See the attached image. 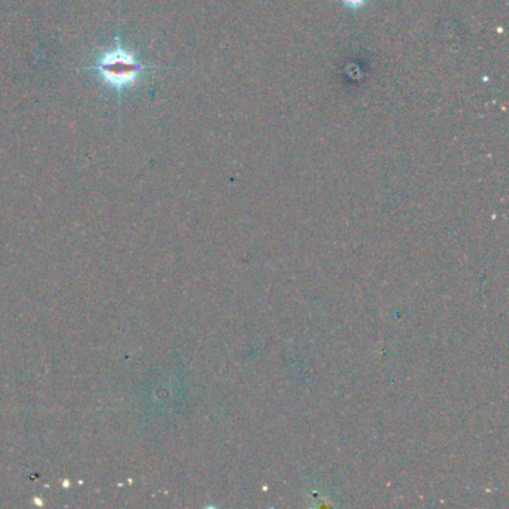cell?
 Instances as JSON below:
<instances>
[{"instance_id":"6da1fadb","label":"cell","mask_w":509,"mask_h":509,"mask_svg":"<svg viewBox=\"0 0 509 509\" xmlns=\"http://www.w3.org/2000/svg\"><path fill=\"white\" fill-rule=\"evenodd\" d=\"M89 69L98 72L105 86L121 94L133 87L139 81L142 72L151 69V66L144 65V63L137 60L135 52L126 50L121 44L120 36L116 35L115 47L108 51H103L96 65H93Z\"/></svg>"},{"instance_id":"7a4b0ae2","label":"cell","mask_w":509,"mask_h":509,"mask_svg":"<svg viewBox=\"0 0 509 509\" xmlns=\"http://www.w3.org/2000/svg\"><path fill=\"white\" fill-rule=\"evenodd\" d=\"M342 2H344V5H347L348 8H351V9H358V8L365 6L367 0H342Z\"/></svg>"}]
</instances>
